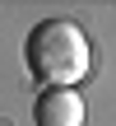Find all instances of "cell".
Instances as JSON below:
<instances>
[{"instance_id": "7a4b0ae2", "label": "cell", "mask_w": 116, "mask_h": 126, "mask_svg": "<svg viewBox=\"0 0 116 126\" xmlns=\"http://www.w3.org/2000/svg\"><path fill=\"white\" fill-rule=\"evenodd\" d=\"M37 126H84V98L74 89H42L33 103Z\"/></svg>"}, {"instance_id": "6da1fadb", "label": "cell", "mask_w": 116, "mask_h": 126, "mask_svg": "<svg viewBox=\"0 0 116 126\" xmlns=\"http://www.w3.org/2000/svg\"><path fill=\"white\" fill-rule=\"evenodd\" d=\"M28 70L46 89H74L93 70V42L74 19H42L23 42Z\"/></svg>"}]
</instances>
